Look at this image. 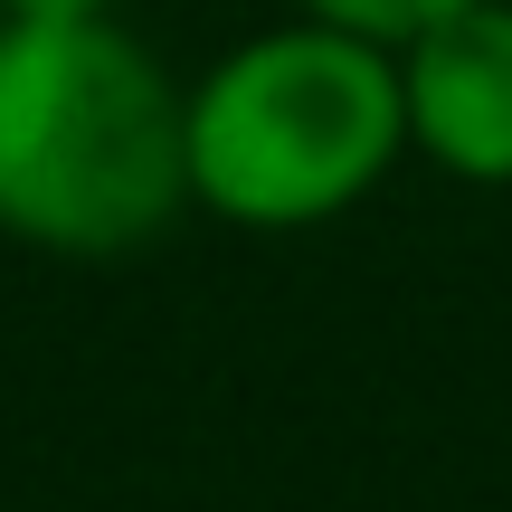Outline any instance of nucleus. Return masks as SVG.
Segmentation results:
<instances>
[{
  "label": "nucleus",
  "mask_w": 512,
  "mask_h": 512,
  "mask_svg": "<svg viewBox=\"0 0 512 512\" xmlns=\"http://www.w3.org/2000/svg\"><path fill=\"white\" fill-rule=\"evenodd\" d=\"M399 105L408 162L456 190H512V0H475L399 38Z\"/></svg>",
  "instance_id": "nucleus-3"
},
{
  "label": "nucleus",
  "mask_w": 512,
  "mask_h": 512,
  "mask_svg": "<svg viewBox=\"0 0 512 512\" xmlns=\"http://www.w3.org/2000/svg\"><path fill=\"white\" fill-rule=\"evenodd\" d=\"M124 0H0V19H114Z\"/></svg>",
  "instance_id": "nucleus-5"
},
{
  "label": "nucleus",
  "mask_w": 512,
  "mask_h": 512,
  "mask_svg": "<svg viewBox=\"0 0 512 512\" xmlns=\"http://www.w3.org/2000/svg\"><path fill=\"white\" fill-rule=\"evenodd\" d=\"M190 209L181 76L114 19H0V238L105 266Z\"/></svg>",
  "instance_id": "nucleus-1"
},
{
  "label": "nucleus",
  "mask_w": 512,
  "mask_h": 512,
  "mask_svg": "<svg viewBox=\"0 0 512 512\" xmlns=\"http://www.w3.org/2000/svg\"><path fill=\"white\" fill-rule=\"evenodd\" d=\"M294 10H313V19H342V29H361V38H418V29H437V19H456V10H475V0H294Z\"/></svg>",
  "instance_id": "nucleus-4"
},
{
  "label": "nucleus",
  "mask_w": 512,
  "mask_h": 512,
  "mask_svg": "<svg viewBox=\"0 0 512 512\" xmlns=\"http://www.w3.org/2000/svg\"><path fill=\"white\" fill-rule=\"evenodd\" d=\"M190 143V209L247 238H304L332 228L408 162L399 48L342 19L285 10L247 29L181 86Z\"/></svg>",
  "instance_id": "nucleus-2"
}]
</instances>
